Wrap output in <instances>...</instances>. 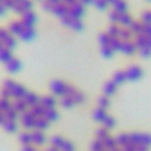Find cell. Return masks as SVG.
<instances>
[{"instance_id": "1", "label": "cell", "mask_w": 151, "mask_h": 151, "mask_svg": "<svg viewBox=\"0 0 151 151\" xmlns=\"http://www.w3.org/2000/svg\"><path fill=\"white\" fill-rule=\"evenodd\" d=\"M29 91L26 89V86H23L21 83L12 80V79H8L3 82L2 85V89H0V97L2 98H6V100H24Z\"/></svg>"}, {"instance_id": "2", "label": "cell", "mask_w": 151, "mask_h": 151, "mask_svg": "<svg viewBox=\"0 0 151 151\" xmlns=\"http://www.w3.org/2000/svg\"><path fill=\"white\" fill-rule=\"evenodd\" d=\"M8 11H12L17 15H23L29 11H33V0H8Z\"/></svg>"}, {"instance_id": "3", "label": "cell", "mask_w": 151, "mask_h": 151, "mask_svg": "<svg viewBox=\"0 0 151 151\" xmlns=\"http://www.w3.org/2000/svg\"><path fill=\"white\" fill-rule=\"evenodd\" d=\"M17 38L9 32L8 27H0V42H2L6 48L9 50H14L17 47Z\"/></svg>"}, {"instance_id": "4", "label": "cell", "mask_w": 151, "mask_h": 151, "mask_svg": "<svg viewBox=\"0 0 151 151\" xmlns=\"http://www.w3.org/2000/svg\"><path fill=\"white\" fill-rule=\"evenodd\" d=\"M60 23L64 24L65 27H68L70 30H74V32H82V30H83V27H85V24H83V21H82V20L74 18V17H71V15L64 17V18L60 20Z\"/></svg>"}, {"instance_id": "5", "label": "cell", "mask_w": 151, "mask_h": 151, "mask_svg": "<svg viewBox=\"0 0 151 151\" xmlns=\"http://www.w3.org/2000/svg\"><path fill=\"white\" fill-rule=\"evenodd\" d=\"M67 88H68V83L64 82V80H53L50 83V91H52V95L55 97H64L67 94Z\"/></svg>"}, {"instance_id": "6", "label": "cell", "mask_w": 151, "mask_h": 151, "mask_svg": "<svg viewBox=\"0 0 151 151\" xmlns=\"http://www.w3.org/2000/svg\"><path fill=\"white\" fill-rule=\"evenodd\" d=\"M35 122H36V116L30 110H26L24 113L20 115V124L26 130H35Z\"/></svg>"}, {"instance_id": "7", "label": "cell", "mask_w": 151, "mask_h": 151, "mask_svg": "<svg viewBox=\"0 0 151 151\" xmlns=\"http://www.w3.org/2000/svg\"><path fill=\"white\" fill-rule=\"evenodd\" d=\"M125 76H127V82H137V80L142 79L144 71L137 65H130L127 70H125Z\"/></svg>"}, {"instance_id": "8", "label": "cell", "mask_w": 151, "mask_h": 151, "mask_svg": "<svg viewBox=\"0 0 151 151\" xmlns=\"http://www.w3.org/2000/svg\"><path fill=\"white\" fill-rule=\"evenodd\" d=\"M26 27H29V26H26V24H24L20 18H17V20H12L11 23H9V26H8V29H9V32L14 35L17 40L20 38V35L24 32V29Z\"/></svg>"}, {"instance_id": "9", "label": "cell", "mask_w": 151, "mask_h": 151, "mask_svg": "<svg viewBox=\"0 0 151 151\" xmlns=\"http://www.w3.org/2000/svg\"><path fill=\"white\" fill-rule=\"evenodd\" d=\"M119 53L125 55V56H133L137 53V48L134 45L133 41H122L121 40V47H119Z\"/></svg>"}, {"instance_id": "10", "label": "cell", "mask_w": 151, "mask_h": 151, "mask_svg": "<svg viewBox=\"0 0 151 151\" xmlns=\"http://www.w3.org/2000/svg\"><path fill=\"white\" fill-rule=\"evenodd\" d=\"M30 133H32V145H35V147H42V145H45V142H47V136L44 134V132L42 130H30Z\"/></svg>"}, {"instance_id": "11", "label": "cell", "mask_w": 151, "mask_h": 151, "mask_svg": "<svg viewBox=\"0 0 151 151\" xmlns=\"http://www.w3.org/2000/svg\"><path fill=\"white\" fill-rule=\"evenodd\" d=\"M21 67H23V64H21V60L18 59V58H12L9 62H6L5 64V68H6V71L8 73H11V74H17L20 70H21Z\"/></svg>"}, {"instance_id": "12", "label": "cell", "mask_w": 151, "mask_h": 151, "mask_svg": "<svg viewBox=\"0 0 151 151\" xmlns=\"http://www.w3.org/2000/svg\"><path fill=\"white\" fill-rule=\"evenodd\" d=\"M20 20L26 24V26L35 27V24H36V21H38V15H36L35 11H29V12H26V14H23V15L20 17Z\"/></svg>"}, {"instance_id": "13", "label": "cell", "mask_w": 151, "mask_h": 151, "mask_svg": "<svg viewBox=\"0 0 151 151\" xmlns=\"http://www.w3.org/2000/svg\"><path fill=\"white\" fill-rule=\"evenodd\" d=\"M40 103L45 107V109H56V104H58V100L55 95H42Z\"/></svg>"}, {"instance_id": "14", "label": "cell", "mask_w": 151, "mask_h": 151, "mask_svg": "<svg viewBox=\"0 0 151 151\" xmlns=\"http://www.w3.org/2000/svg\"><path fill=\"white\" fill-rule=\"evenodd\" d=\"M116 91H118V85L113 82V80H109V82H106L104 83V86H103V95H106V97H112V95H115L116 94Z\"/></svg>"}, {"instance_id": "15", "label": "cell", "mask_w": 151, "mask_h": 151, "mask_svg": "<svg viewBox=\"0 0 151 151\" xmlns=\"http://www.w3.org/2000/svg\"><path fill=\"white\" fill-rule=\"evenodd\" d=\"M133 42H134V45H136V48H137V52H139V50L147 48V47H150V44H148V38H147L144 33L136 35V36H134V40H133Z\"/></svg>"}, {"instance_id": "16", "label": "cell", "mask_w": 151, "mask_h": 151, "mask_svg": "<svg viewBox=\"0 0 151 151\" xmlns=\"http://www.w3.org/2000/svg\"><path fill=\"white\" fill-rule=\"evenodd\" d=\"M112 9L119 12V14H125V12H129V3L125 0H115V3L112 5Z\"/></svg>"}, {"instance_id": "17", "label": "cell", "mask_w": 151, "mask_h": 151, "mask_svg": "<svg viewBox=\"0 0 151 151\" xmlns=\"http://www.w3.org/2000/svg\"><path fill=\"white\" fill-rule=\"evenodd\" d=\"M109 115V113H107V110L106 109H101V107H95L94 109V112H92V116H94V119L97 121V122H100V124H101L103 121H104V118Z\"/></svg>"}, {"instance_id": "18", "label": "cell", "mask_w": 151, "mask_h": 151, "mask_svg": "<svg viewBox=\"0 0 151 151\" xmlns=\"http://www.w3.org/2000/svg\"><path fill=\"white\" fill-rule=\"evenodd\" d=\"M40 100H41V97H40V95L35 94V92H30V91L26 94V97H24V101L27 103V106H29V107H32V106L38 104V103H40Z\"/></svg>"}, {"instance_id": "19", "label": "cell", "mask_w": 151, "mask_h": 151, "mask_svg": "<svg viewBox=\"0 0 151 151\" xmlns=\"http://www.w3.org/2000/svg\"><path fill=\"white\" fill-rule=\"evenodd\" d=\"M133 21H134L133 17L129 14V12H125V14H121L118 26H121V27H130L132 24H133Z\"/></svg>"}, {"instance_id": "20", "label": "cell", "mask_w": 151, "mask_h": 151, "mask_svg": "<svg viewBox=\"0 0 151 151\" xmlns=\"http://www.w3.org/2000/svg\"><path fill=\"white\" fill-rule=\"evenodd\" d=\"M2 127H3L5 132H8V133H15V132L18 130V122L14 121V119H8V118H6V121L3 122Z\"/></svg>"}, {"instance_id": "21", "label": "cell", "mask_w": 151, "mask_h": 151, "mask_svg": "<svg viewBox=\"0 0 151 151\" xmlns=\"http://www.w3.org/2000/svg\"><path fill=\"white\" fill-rule=\"evenodd\" d=\"M12 106H14V109L18 112V115H21V113H24L26 110H29V106L24 100H14V101H12Z\"/></svg>"}, {"instance_id": "22", "label": "cell", "mask_w": 151, "mask_h": 151, "mask_svg": "<svg viewBox=\"0 0 151 151\" xmlns=\"http://www.w3.org/2000/svg\"><path fill=\"white\" fill-rule=\"evenodd\" d=\"M12 52H14V50H9V48H6V47L0 50V62H2L3 65L6 64V62H9L12 58H14V53H12Z\"/></svg>"}, {"instance_id": "23", "label": "cell", "mask_w": 151, "mask_h": 151, "mask_svg": "<svg viewBox=\"0 0 151 151\" xmlns=\"http://www.w3.org/2000/svg\"><path fill=\"white\" fill-rule=\"evenodd\" d=\"M18 141H20V144H23V147L24 145H32V133H30V130L21 132L18 134Z\"/></svg>"}, {"instance_id": "24", "label": "cell", "mask_w": 151, "mask_h": 151, "mask_svg": "<svg viewBox=\"0 0 151 151\" xmlns=\"http://www.w3.org/2000/svg\"><path fill=\"white\" fill-rule=\"evenodd\" d=\"M112 80L115 82L118 86H119V85H122V83H125V82H127V76H125V70H119V71H116L115 74H113Z\"/></svg>"}, {"instance_id": "25", "label": "cell", "mask_w": 151, "mask_h": 151, "mask_svg": "<svg viewBox=\"0 0 151 151\" xmlns=\"http://www.w3.org/2000/svg\"><path fill=\"white\" fill-rule=\"evenodd\" d=\"M29 110L33 113V115L36 116V118H41V116H44L45 115V107L41 104V103H38V104H35V106H32V107H29Z\"/></svg>"}, {"instance_id": "26", "label": "cell", "mask_w": 151, "mask_h": 151, "mask_svg": "<svg viewBox=\"0 0 151 151\" xmlns=\"http://www.w3.org/2000/svg\"><path fill=\"white\" fill-rule=\"evenodd\" d=\"M44 118H45L50 124H52V122H55V121H58V119H59V112H58L56 109H47V110H45Z\"/></svg>"}, {"instance_id": "27", "label": "cell", "mask_w": 151, "mask_h": 151, "mask_svg": "<svg viewBox=\"0 0 151 151\" xmlns=\"http://www.w3.org/2000/svg\"><path fill=\"white\" fill-rule=\"evenodd\" d=\"M101 142H103L104 148H106V150H109V151H112V150H115V148H118L116 139H115V137H112L110 134H109V136L106 137V139H103Z\"/></svg>"}, {"instance_id": "28", "label": "cell", "mask_w": 151, "mask_h": 151, "mask_svg": "<svg viewBox=\"0 0 151 151\" xmlns=\"http://www.w3.org/2000/svg\"><path fill=\"white\" fill-rule=\"evenodd\" d=\"M133 38H134V35H133V32L129 27H121L119 40H122V41H133Z\"/></svg>"}, {"instance_id": "29", "label": "cell", "mask_w": 151, "mask_h": 151, "mask_svg": "<svg viewBox=\"0 0 151 151\" xmlns=\"http://www.w3.org/2000/svg\"><path fill=\"white\" fill-rule=\"evenodd\" d=\"M116 144H118V147H125V145H129L130 144V136H129V133H119L116 137Z\"/></svg>"}, {"instance_id": "30", "label": "cell", "mask_w": 151, "mask_h": 151, "mask_svg": "<svg viewBox=\"0 0 151 151\" xmlns=\"http://www.w3.org/2000/svg\"><path fill=\"white\" fill-rule=\"evenodd\" d=\"M64 142H65V139L62 136H52L50 137V147H55V148H58V150H60L62 148V145H64Z\"/></svg>"}, {"instance_id": "31", "label": "cell", "mask_w": 151, "mask_h": 151, "mask_svg": "<svg viewBox=\"0 0 151 151\" xmlns=\"http://www.w3.org/2000/svg\"><path fill=\"white\" fill-rule=\"evenodd\" d=\"M50 127V122L44 118V116H41V118H36V122H35V129L36 130H47Z\"/></svg>"}, {"instance_id": "32", "label": "cell", "mask_w": 151, "mask_h": 151, "mask_svg": "<svg viewBox=\"0 0 151 151\" xmlns=\"http://www.w3.org/2000/svg\"><path fill=\"white\" fill-rule=\"evenodd\" d=\"M59 104H60L62 107H65V109H71V107H74V106H76L74 100H73L71 97H60Z\"/></svg>"}, {"instance_id": "33", "label": "cell", "mask_w": 151, "mask_h": 151, "mask_svg": "<svg viewBox=\"0 0 151 151\" xmlns=\"http://www.w3.org/2000/svg\"><path fill=\"white\" fill-rule=\"evenodd\" d=\"M101 125H103L104 129H107V130H112V129H115V125H116V121H115V118H113V116L107 115V116L104 118V121L101 122Z\"/></svg>"}, {"instance_id": "34", "label": "cell", "mask_w": 151, "mask_h": 151, "mask_svg": "<svg viewBox=\"0 0 151 151\" xmlns=\"http://www.w3.org/2000/svg\"><path fill=\"white\" fill-rule=\"evenodd\" d=\"M129 29L133 32L134 36H136V35H141V33L144 32V24H142L141 21H133V24H132Z\"/></svg>"}, {"instance_id": "35", "label": "cell", "mask_w": 151, "mask_h": 151, "mask_svg": "<svg viewBox=\"0 0 151 151\" xmlns=\"http://www.w3.org/2000/svg\"><path fill=\"white\" fill-rule=\"evenodd\" d=\"M97 106L98 107H101V109H109V106H110V97H106V95H101L98 98V101H97Z\"/></svg>"}, {"instance_id": "36", "label": "cell", "mask_w": 151, "mask_h": 151, "mask_svg": "<svg viewBox=\"0 0 151 151\" xmlns=\"http://www.w3.org/2000/svg\"><path fill=\"white\" fill-rule=\"evenodd\" d=\"M119 30H121V26H118V24H110L109 29L106 30L112 38H119Z\"/></svg>"}, {"instance_id": "37", "label": "cell", "mask_w": 151, "mask_h": 151, "mask_svg": "<svg viewBox=\"0 0 151 151\" xmlns=\"http://www.w3.org/2000/svg\"><path fill=\"white\" fill-rule=\"evenodd\" d=\"M100 52H101L103 58H106V59H110V58H113V55H115V52L110 48V45H101L100 47Z\"/></svg>"}, {"instance_id": "38", "label": "cell", "mask_w": 151, "mask_h": 151, "mask_svg": "<svg viewBox=\"0 0 151 151\" xmlns=\"http://www.w3.org/2000/svg\"><path fill=\"white\" fill-rule=\"evenodd\" d=\"M98 42H100V47H101V45H109V44H110V35H109L107 32L100 33V36H98Z\"/></svg>"}, {"instance_id": "39", "label": "cell", "mask_w": 151, "mask_h": 151, "mask_svg": "<svg viewBox=\"0 0 151 151\" xmlns=\"http://www.w3.org/2000/svg\"><path fill=\"white\" fill-rule=\"evenodd\" d=\"M92 6H94L95 9H98V11H106V9L109 8V3L106 2V0H94Z\"/></svg>"}, {"instance_id": "40", "label": "cell", "mask_w": 151, "mask_h": 151, "mask_svg": "<svg viewBox=\"0 0 151 151\" xmlns=\"http://www.w3.org/2000/svg\"><path fill=\"white\" fill-rule=\"evenodd\" d=\"M104 150V145L100 139H95L91 142V151H103Z\"/></svg>"}, {"instance_id": "41", "label": "cell", "mask_w": 151, "mask_h": 151, "mask_svg": "<svg viewBox=\"0 0 151 151\" xmlns=\"http://www.w3.org/2000/svg\"><path fill=\"white\" fill-rule=\"evenodd\" d=\"M119 17H121V14L116 12V11H113V9L109 12V20H110L112 24H118L119 23Z\"/></svg>"}, {"instance_id": "42", "label": "cell", "mask_w": 151, "mask_h": 151, "mask_svg": "<svg viewBox=\"0 0 151 151\" xmlns=\"http://www.w3.org/2000/svg\"><path fill=\"white\" fill-rule=\"evenodd\" d=\"M141 23L142 24H151V11H144L141 14Z\"/></svg>"}, {"instance_id": "43", "label": "cell", "mask_w": 151, "mask_h": 151, "mask_svg": "<svg viewBox=\"0 0 151 151\" xmlns=\"http://www.w3.org/2000/svg\"><path fill=\"white\" fill-rule=\"evenodd\" d=\"M95 136H97L95 139L103 141V139H106V137L109 136V130H107V129H104V127H101V129H98V130H97V134H95Z\"/></svg>"}, {"instance_id": "44", "label": "cell", "mask_w": 151, "mask_h": 151, "mask_svg": "<svg viewBox=\"0 0 151 151\" xmlns=\"http://www.w3.org/2000/svg\"><path fill=\"white\" fill-rule=\"evenodd\" d=\"M6 3H8V0H0V18L5 17L8 14V8H6Z\"/></svg>"}, {"instance_id": "45", "label": "cell", "mask_w": 151, "mask_h": 151, "mask_svg": "<svg viewBox=\"0 0 151 151\" xmlns=\"http://www.w3.org/2000/svg\"><path fill=\"white\" fill-rule=\"evenodd\" d=\"M74 150H76V148H74L73 142H70V141H67V139H65L64 145H62V148H60V151H74Z\"/></svg>"}, {"instance_id": "46", "label": "cell", "mask_w": 151, "mask_h": 151, "mask_svg": "<svg viewBox=\"0 0 151 151\" xmlns=\"http://www.w3.org/2000/svg\"><path fill=\"white\" fill-rule=\"evenodd\" d=\"M142 145L151 148V134L150 133H144V137H142Z\"/></svg>"}, {"instance_id": "47", "label": "cell", "mask_w": 151, "mask_h": 151, "mask_svg": "<svg viewBox=\"0 0 151 151\" xmlns=\"http://www.w3.org/2000/svg\"><path fill=\"white\" fill-rule=\"evenodd\" d=\"M137 53H139L142 58L148 59V58H151V47H147V48H144V50H139Z\"/></svg>"}, {"instance_id": "48", "label": "cell", "mask_w": 151, "mask_h": 151, "mask_svg": "<svg viewBox=\"0 0 151 151\" xmlns=\"http://www.w3.org/2000/svg\"><path fill=\"white\" fill-rule=\"evenodd\" d=\"M147 38L151 36V24H144V32H142Z\"/></svg>"}, {"instance_id": "49", "label": "cell", "mask_w": 151, "mask_h": 151, "mask_svg": "<svg viewBox=\"0 0 151 151\" xmlns=\"http://www.w3.org/2000/svg\"><path fill=\"white\" fill-rule=\"evenodd\" d=\"M121 150H122V151H136V145L130 142L129 145H125V147H122Z\"/></svg>"}, {"instance_id": "50", "label": "cell", "mask_w": 151, "mask_h": 151, "mask_svg": "<svg viewBox=\"0 0 151 151\" xmlns=\"http://www.w3.org/2000/svg\"><path fill=\"white\" fill-rule=\"evenodd\" d=\"M21 151H38V148L35 145H24Z\"/></svg>"}, {"instance_id": "51", "label": "cell", "mask_w": 151, "mask_h": 151, "mask_svg": "<svg viewBox=\"0 0 151 151\" xmlns=\"http://www.w3.org/2000/svg\"><path fill=\"white\" fill-rule=\"evenodd\" d=\"M79 3H82V5L86 8V6H92L94 0H79Z\"/></svg>"}, {"instance_id": "52", "label": "cell", "mask_w": 151, "mask_h": 151, "mask_svg": "<svg viewBox=\"0 0 151 151\" xmlns=\"http://www.w3.org/2000/svg\"><path fill=\"white\" fill-rule=\"evenodd\" d=\"M62 3H65V5L71 6V5H76V3H79V0H62Z\"/></svg>"}, {"instance_id": "53", "label": "cell", "mask_w": 151, "mask_h": 151, "mask_svg": "<svg viewBox=\"0 0 151 151\" xmlns=\"http://www.w3.org/2000/svg\"><path fill=\"white\" fill-rule=\"evenodd\" d=\"M62 0H42L41 3H50V5H56V3H60Z\"/></svg>"}, {"instance_id": "54", "label": "cell", "mask_w": 151, "mask_h": 151, "mask_svg": "<svg viewBox=\"0 0 151 151\" xmlns=\"http://www.w3.org/2000/svg\"><path fill=\"white\" fill-rule=\"evenodd\" d=\"M136 151H150V148L145 145H136Z\"/></svg>"}, {"instance_id": "55", "label": "cell", "mask_w": 151, "mask_h": 151, "mask_svg": "<svg viewBox=\"0 0 151 151\" xmlns=\"http://www.w3.org/2000/svg\"><path fill=\"white\" fill-rule=\"evenodd\" d=\"M6 121V115L3 112H0V125H3V122Z\"/></svg>"}, {"instance_id": "56", "label": "cell", "mask_w": 151, "mask_h": 151, "mask_svg": "<svg viewBox=\"0 0 151 151\" xmlns=\"http://www.w3.org/2000/svg\"><path fill=\"white\" fill-rule=\"evenodd\" d=\"M45 151H60V150H58V148H55V147H50V148H47Z\"/></svg>"}, {"instance_id": "57", "label": "cell", "mask_w": 151, "mask_h": 151, "mask_svg": "<svg viewBox=\"0 0 151 151\" xmlns=\"http://www.w3.org/2000/svg\"><path fill=\"white\" fill-rule=\"evenodd\" d=\"M106 2H107V3H109V6H112V5H113V3H115V0H106Z\"/></svg>"}, {"instance_id": "58", "label": "cell", "mask_w": 151, "mask_h": 151, "mask_svg": "<svg viewBox=\"0 0 151 151\" xmlns=\"http://www.w3.org/2000/svg\"><path fill=\"white\" fill-rule=\"evenodd\" d=\"M148 44H150V47H151V36L148 38Z\"/></svg>"}, {"instance_id": "59", "label": "cell", "mask_w": 151, "mask_h": 151, "mask_svg": "<svg viewBox=\"0 0 151 151\" xmlns=\"http://www.w3.org/2000/svg\"><path fill=\"white\" fill-rule=\"evenodd\" d=\"M103 151H109V150H106V148H104V150H103Z\"/></svg>"}, {"instance_id": "60", "label": "cell", "mask_w": 151, "mask_h": 151, "mask_svg": "<svg viewBox=\"0 0 151 151\" xmlns=\"http://www.w3.org/2000/svg\"><path fill=\"white\" fill-rule=\"evenodd\" d=\"M38 2H42V0H38Z\"/></svg>"}, {"instance_id": "61", "label": "cell", "mask_w": 151, "mask_h": 151, "mask_svg": "<svg viewBox=\"0 0 151 151\" xmlns=\"http://www.w3.org/2000/svg\"><path fill=\"white\" fill-rule=\"evenodd\" d=\"M148 2H151V0H148Z\"/></svg>"}, {"instance_id": "62", "label": "cell", "mask_w": 151, "mask_h": 151, "mask_svg": "<svg viewBox=\"0 0 151 151\" xmlns=\"http://www.w3.org/2000/svg\"><path fill=\"white\" fill-rule=\"evenodd\" d=\"M74 151H76V150H74Z\"/></svg>"}]
</instances>
